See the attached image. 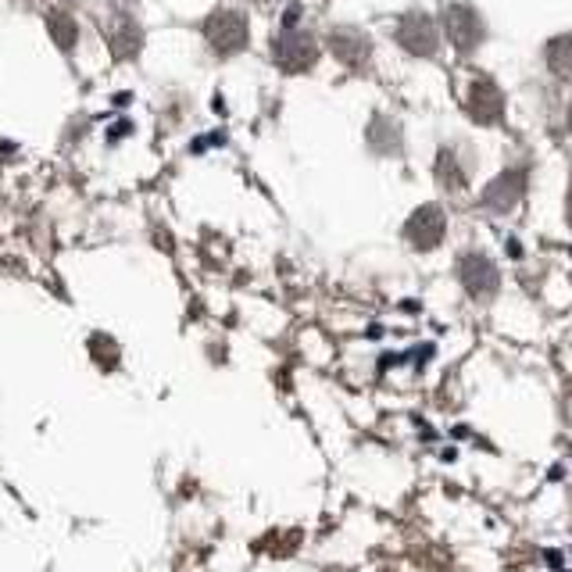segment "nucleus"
<instances>
[{
  "label": "nucleus",
  "mask_w": 572,
  "mask_h": 572,
  "mask_svg": "<svg viewBox=\"0 0 572 572\" xmlns=\"http://www.w3.org/2000/svg\"><path fill=\"white\" fill-rule=\"evenodd\" d=\"M297 4H290V11H286V19H283V29H279V37L273 40V58L283 72H308L312 65L318 61V43L312 32L305 29H294L297 22Z\"/></svg>",
  "instance_id": "obj_1"
},
{
  "label": "nucleus",
  "mask_w": 572,
  "mask_h": 572,
  "mask_svg": "<svg viewBox=\"0 0 572 572\" xmlns=\"http://www.w3.org/2000/svg\"><path fill=\"white\" fill-rule=\"evenodd\" d=\"M205 37L211 43L215 55H240L250 40V26H247V14L244 11H215L211 19L205 22Z\"/></svg>",
  "instance_id": "obj_2"
},
{
  "label": "nucleus",
  "mask_w": 572,
  "mask_h": 572,
  "mask_svg": "<svg viewBox=\"0 0 572 572\" xmlns=\"http://www.w3.org/2000/svg\"><path fill=\"white\" fill-rule=\"evenodd\" d=\"M444 32H447V40L462 50V55H469V50H476L486 37V26L480 19V11L476 8H469V4H451L444 11Z\"/></svg>",
  "instance_id": "obj_3"
},
{
  "label": "nucleus",
  "mask_w": 572,
  "mask_h": 572,
  "mask_svg": "<svg viewBox=\"0 0 572 572\" xmlns=\"http://www.w3.org/2000/svg\"><path fill=\"white\" fill-rule=\"evenodd\" d=\"M397 43L408 50L415 58H430L436 55V43H441V32H436V22L430 14H405L397 26Z\"/></svg>",
  "instance_id": "obj_4"
},
{
  "label": "nucleus",
  "mask_w": 572,
  "mask_h": 572,
  "mask_svg": "<svg viewBox=\"0 0 572 572\" xmlns=\"http://www.w3.org/2000/svg\"><path fill=\"white\" fill-rule=\"evenodd\" d=\"M444 233H447V218H444V208H436V205H423L405 223V240L415 250H433L444 240Z\"/></svg>",
  "instance_id": "obj_5"
},
{
  "label": "nucleus",
  "mask_w": 572,
  "mask_h": 572,
  "mask_svg": "<svg viewBox=\"0 0 572 572\" xmlns=\"http://www.w3.org/2000/svg\"><path fill=\"white\" fill-rule=\"evenodd\" d=\"M458 279H462V286L469 294H473L476 300H483V297H494L497 294V268H494V262L491 258H483V255H465L462 262H458Z\"/></svg>",
  "instance_id": "obj_6"
},
{
  "label": "nucleus",
  "mask_w": 572,
  "mask_h": 572,
  "mask_svg": "<svg viewBox=\"0 0 572 572\" xmlns=\"http://www.w3.org/2000/svg\"><path fill=\"white\" fill-rule=\"evenodd\" d=\"M469 115L480 126H497L504 119V93L497 90L494 79H476L469 87Z\"/></svg>",
  "instance_id": "obj_7"
},
{
  "label": "nucleus",
  "mask_w": 572,
  "mask_h": 572,
  "mask_svg": "<svg viewBox=\"0 0 572 572\" xmlns=\"http://www.w3.org/2000/svg\"><path fill=\"white\" fill-rule=\"evenodd\" d=\"M523 172H501L491 187L483 190V197H480V205L483 208H491V211H497V215H504V211H512L515 205H519V197H523Z\"/></svg>",
  "instance_id": "obj_8"
},
{
  "label": "nucleus",
  "mask_w": 572,
  "mask_h": 572,
  "mask_svg": "<svg viewBox=\"0 0 572 572\" xmlns=\"http://www.w3.org/2000/svg\"><path fill=\"white\" fill-rule=\"evenodd\" d=\"M329 50L351 69H362L368 61V40L362 37L358 29H333L329 32Z\"/></svg>",
  "instance_id": "obj_9"
},
{
  "label": "nucleus",
  "mask_w": 572,
  "mask_h": 572,
  "mask_svg": "<svg viewBox=\"0 0 572 572\" xmlns=\"http://www.w3.org/2000/svg\"><path fill=\"white\" fill-rule=\"evenodd\" d=\"M87 351H90V362L100 368V373H119L122 368V347L115 341L111 333H93L87 341Z\"/></svg>",
  "instance_id": "obj_10"
},
{
  "label": "nucleus",
  "mask_w": 572,
  "mask_h": 572,
  "mask_svg": "<svg viewBox=\"0 0 572 572\" xmlns=\"http://www.w3.org/2000/svg\"><path fill=\"white\" fill-rule=\"evenodd\" d=\"M544 55H548V65H551L554 76L572 79V32H565V37H554L544 47Z\"/></svg>",
  "instance_id": "obj_11"
},
{
  "label": "nucleus",
  "mask_w": 572,
  "mask_h": 572,
  "mask_svg": "<svg viewBox=\"0 0 572 572\" xmlns=\"http://www.w3.org/2000/svg\"><path fill=\"white\" fill-rule=\"evenodd\" d=\"M436 179H441L444 190H462L465 187V172H462V165L454 161L451 150H441V158H436Z\"/></svg>",
  "instance_id": "obj_12"
},
{
  "label": "nucleus",
  "mask_w": 572,
  "mask_h": 572,
  "mask_svg": "<svg viewBox=\"0 0 572 572\" xmlns=\"http://www.w3.org/2000/svg\"><path fill=\"white\" fill-rule=\"evenodd\" d=\"M47 26H50V32H55V40H58V47H65L69 50L72 43H76V37H79V29H76V22L69 19V14H50L47 19Z\"/></svg>",
  "instance_id": "obj_13"
},
{
  "label": "nucleus",
  "mask_w": 572,
  "mask_h": 572,
  "mask_svg": "<svg viewBox=\"0 0 572 572\" xmlns=\"http://www.w3.org/2000/svg\"><path fill=\"white\" fill-rule=\"evenodd\" d=\"M569 226H572V190H569Z\"/></svg>",
  "instance_id": "obj_14"
},
{
  "label": "nucleus",
  "mask_w": 572,
  "mask_h": 572,
  "mask_svg": "<svg viewBox=\"0 0 572 572\" xmlns=\"http://www.w3.org/2000/svg\"><path fill=\"white\" fill-rule=\"evenodd\" d=\"M569 129H572V105H569Z\"/></svg>",
  "instance_id": "obj_15"
}]
</instances>
